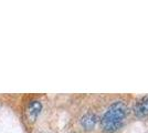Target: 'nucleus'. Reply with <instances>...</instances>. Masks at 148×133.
<instances>
[{
  "instance_id": "nucleus-1",
  "label": "nucleus",
  "mask_w": 148,
  "mask_h": 133,
  "mask_svg": "<svg viewBox=\"0 0 148 133\" xmlns=\"http://www.w3.org/2000/svg\"><path fill=\"white\" fill-rule=\"evenodd\" d=\"M127 113V107L122 101L113 103L103 115L101 127L105 133H114L122 127L124 119Z\"/></svg>"
},
{
  "instance_id": "nucleus-2",
  "label": "nucleus",
  "mask_w": 148,
  "mask_h": 133,
  "mask_svg": "<svg viewBox=\"0 0 148 133\" xmlns=\"http://www.w3.org/2000/svg\"><path fill=\"white\" fill-rule=\"evenodd\" d=\"M42 110V104L40 101L37 100H33L28 104V108H27V114H28V118L30 121H33L37 119V116L39 115V113L41 112Z\"/></svg>"
},
{
  "instance_id": "nucleus-3",
  "label": "nucleus",
  "mask_w": 148,
  "mask_h": 133,
  "mask_svg": "<svg viewBox=\"0 0 148 133\" xmlns=\"http://www.w3.org/2000/svg\"><path fill=\"white\" fill-rule=\"evenodd\" d=\"M97 121H99V119H97V116L94 113H86L85 115L82 116L81 124H82V127H84L86 131H91V130H93L95 127Z\"/></svg>"
},
{
  "instance_id": "nucleus-4",
  "label": "nucleus",
  "mask_w": 148,
  "mask_h": 133,
  "mask_svg": "<svg viewBox=\"0 0 148 133\" xmlns=\"http://www.w3.org/2000/svg\"><path fill=\"white\" fill-rule=\"evenodd\" d=\"M134 111L135 113L138 115V116H144L148 114V99L147 98H144L143 100L138 102L134 108Z\"/></svg>"
}]
</instances>
